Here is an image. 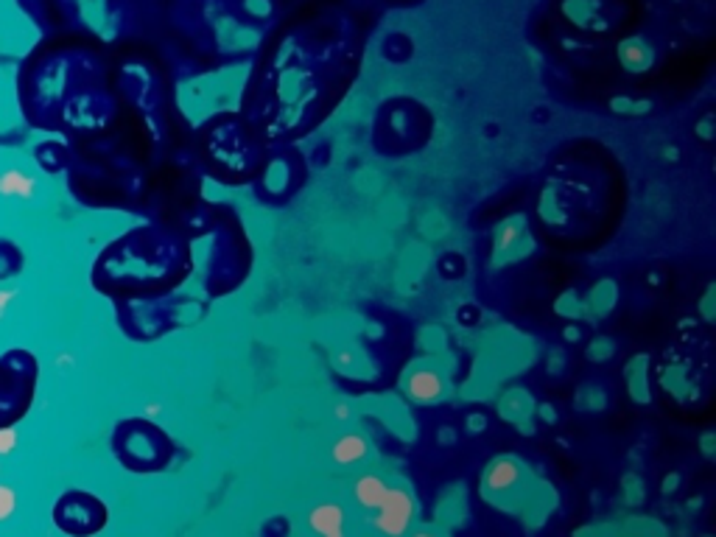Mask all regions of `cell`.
Segmentation results:
<instances>
[{"instance_id":"4","label":"cell","mask_w":716,"mask_h":537,"mask_svg":"<svg viewBox=\"0 0 716 537\" xmlns=\"http://www.w3.org/2000/svg\"><path fill=\"white\" fill-rule=\"evenodd\" d=\"M418 518V504L406 487H386V496L381 507L375 509L373 526L384 537H406L411 532V524Z\"/></svg>"},{"instance_id":"5","label":"cell","mask_w":716,"mask_h":537,"mask_svg":"<svg viewBox=\"0 0 716 537\" xmlns=\"http://www.w3.org/2000/svg\"><path fill=\"white\" fill-rule=\"evenodd\" d=\"M308 526L319 537H348V515H344V507L336 501H322L311 507Z\"/></svg>"},{"instance_id":"11","label":"cell","mask_w":716,"mask_h":537,"mask_svg":"<svg viewBox=\"0 0 716 537\" xmlns=\"http://www.w3.org/2000/svg\"><path fill=\"white\" fill-rule=\"evenodd\" d=\"M411 537H436V534L434 532H414Z\"/></svg>"},{"instance_id":"7","label":"cell","mask_w":716,"mask_h":537,"mask_svg":"<svg viewBox=\"0 0 716 537\" xmlns=\"http://www.w3.org/2000/svg\"><path fill=\"white\" fill-rule=\"evenodd\" d=\"M367 454H369V442L364 434H341L331 448L333 462L341 464V468H350V464L364 462Z\"/></svg>"},{"instance_id":"10","label":"cell","mask_w":716,"mask_h":537,"mask_svg":"<svg viewBox=\"0 0 716 537\" xmlns=\"http://www.w3.org/2000/svg\"><path fill=\"white\" fill-rule=\"evenodd\" d=\"M333 414H336V420H348V417H350V406H344V403H339Z\"/></svg>"},{"instance_id":"1","label":"cell","mask_w":716,"mask_h":537,"mask_svg":"<svg viewBox=\"0 0 716 537\" xmlns=\"http://www.w3.org/2000/svg\"><path fill=\"white\" fill-rule=\"evenodd\" d=\"M39 361L31 350L12 347L0 353V431L17 426L34 406Z\"/></svg>"},{"instance_id":"3","label":"cell","mask_w":716,"mask_h":537,"mask_svg":"<svg viewBox=\"0 0 716 537\" xmlns=\"http://www.w3.org/2000/svg\"><path fill=\"white\" fill-rule=\"evenodd\" d=\"M107 504L84 489H67L54 504V524L71 537H92L107 526Z\"/></svg>"},{"instance_id":"2","label":"cell","mask_w":716,"mask_h":537,"mask_svg":"<svg viewBox=\"0 0 716 537\" xmlns=\"http://www.w3.org/2000/svg\"><path fill=\"white\" fill-rule=\"evenodd\" d=\"M112 448L129 471L146 473L163 464L166 459L163 454L168 448V442L149 420H126V423H121L118 431H115Z\"/></svg>"},{"instance_id":"6","label":"cell","mask_w":716,"mask_h":537,"mask_svg":"<svg viewBox=\"0 0 716 537\" xmlns=\"http://www.w3.org/2000/svg\"><path fill=\"white\" fill-rule=\"evenodd\" d=\"M406 392L414 403H434L443 398L445 384L434 369H414L406 381Z\"/></svg>"},{"instance_id":"8","label":"cell","mask_w":716,"mask_h":537,"mask_svg":"<svg viewBox=\"0 0 716 537\" xmlns=\"http://www.w3.org/2000/svg\"><path fill=\"white\" fill-rule=\"evenodd\" d=\"M386 487H389L386 479H381V476H375V473H364V476H358L356 484H353V498H356L364 509L375 512V509L381 507L384 496H386Z\"/></svg>"},{"instance_id":"9","label":"cell","mask_w":716,"mask_h":537,"mask_svg":"<svg viewBox=\"0 0 716 537\" xmlns=\"http://www.w3.org/2000/svg\"><path fill=\"white\" fill-rule=\"evenodd\" d=\"M518 476H521L518 462H515V459L501 456V459H496V462L490 464L487 473H484V487H487L490 493H504V489L515 487Z\"/></svg>"}]
</instances>
